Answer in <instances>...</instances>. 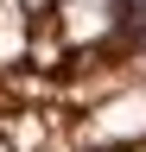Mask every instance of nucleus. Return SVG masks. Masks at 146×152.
I'll return each instance as SVG.
<instances>
[{"instance_id":"nucleus-1","label":"nucleus","mask_w":146,"mask_h":152,"mask_svg":"<svg viewBox=\"0 0 146 152\" xmlns=\"http://www.w3.org/2000/svg\"><path fill=\"white\" fill-rule=\"evenodd\" d=\"M121 13H127V26H140V32H146V0H121Z\"/></svg>"}]
</instances>
